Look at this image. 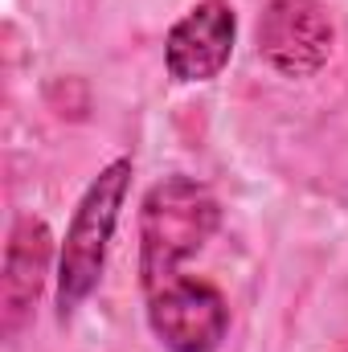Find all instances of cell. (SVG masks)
Returning <instances> with one entry per match:
<instances>
[{
  "label": "cell",
  "instance_id": "cell-1",
  "mask_svg": "<svg viewBox=\"0 0 348 352\" xmlns=\"http://www.w3.org/2000/svg\"><path fill=\"white\" fill-rule=\"evenodd\" d=\"M221 209L217 197L193 176H168L148 188L140 213V283L144 295L180 274L184 258H193L217 230Z\"/></svg>",
  "mask_w": 348,
  "mask_h": 352
},
{
  "label": "cell",
  "instance_id": "cell-2",
  "mask_svg": "<svg viewBox=\"0 0 348 352\" xmlns=\"http://www.w3.org/2000/svg\"><path fill=\"white\" fill-rule=\"evenodd\" d=\"M127 184H131V160H111L90 180L87 197L74 209V221H70L66 246H62V263H58V311H62V320L98 287L107 242H111L119 209L127 201Z\"/></svg>",
  "mask_w": 348,
  "mask_h": 352
},
{
  "label": "cell",
  "instance_id": "cell-3",
  "mask_svg": "<svg viewBox=\"0 0 348 352\" xmlns=\"http://www.w3.org/2000/svg\"><path fill=\"white\" fill-rule=\"evenodd\" d=\"M148 324L168 352H217L230 328V307L213 283L176 274L148 291Z\"/></svg>",
  "mask_w": 348,
  "mask_h": 352
},
{
  "label": "cell",
  "instance_id": "cell-4",
  "mask_svg": "<svg viewBox=\"0 0 348 352\" xmlns=\"http://www.w3.org/2000/svg\"><path fill=\"white\" fill-rule=\"evenodd\" d=\"M336 45L332 16L320 0H270L259 21L262 58L287 78H312L328 66Z\"/></svg>",
  "mask_w": 348,
  "mask_h": 352
},
{
  "label": "cell",
  "instance_id": "cell-5",
  "mask_svg": "<svg viewBox=\"0 0 348 352\" xmlns=\"http://www.w3.org/2000/svg\"><path fill=\"white\" fill-rule=\"evenodd\" d=\"M238 37V16L226 0L193 4L164 41V66L176 82H209L226 70Z\"/></svg>",
  "mask_w": 348,
  "mask_h": 352
},
{
  "label": "cell",
  "instance_id": "cell-6",
  "mask_svg": "<svg viewBox=\"0 0 348 352\" xmlns=\"http://www.w3.org/2000/svg\"><path fill=\"white\" fill-rule=\"evenodd\" d=\"M50 254H54V238L50 226L41 217H21L12 238H8V254H4V332H17L21 320L29 316V307L41 295L45 270H50Z\"/></svg>",
  "mask_w": 348,
  "mask_h": 352
}]
</instances>
